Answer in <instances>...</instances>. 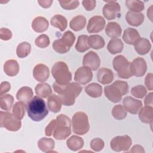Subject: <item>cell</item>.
I'll use <instances>...</instances> for the list:
<instances>
[{"label": "cell", "mask_w": 153, "mask_h": 153, "mask_svg": "<svg viewBox=\"0 0 153 153\" xmlns=\"http://www.w3.org/2000/svg\"><path fill=\"white\" fill-rule=\"evenodd\" d=\"M4 72L10 76H14L19 72V65L17 60L10 59L7 60L4 65Z\"/></svg>", "instance_id": "603a6c76"}, {"label": "cell", "mask_w": 153, "mask_h": 153, "mask_svg": "<svg viewBox=\"0 0 153 153\" xmlns=\"http://www.w3.org/2000/svg\"><path fill=\"white\" fill-rule=\"evenodd\" d=\"M75 41L74 34L68 30L65 32L61 38L55 40L52 45L53 50L60 54H65L69 51Z\"/></svg>", "instance_id": "ba28073f"}, {"label": "cell", "mask_w": 153, "mask_h": 153, "mask_svg": "<svg viewBox=\"0 0 153 153\" xmlns=\"http://www.w3.org/2000/svg\"><path fill=\"white\" fill-rule=\"evenodd\" d=\"M139 32L132 27L127 28L123 33L122 38L125 43L129 45H134L135 42L140 38Z\"/></svg>", "instance_id": "44dd1931"}, {"label": "cell", "mask_w": 153, "mask_h": 153, "mask_svg": "<svg viewBox=\"0 0 153 153\" xmlns=\"http://www.w3.org/2000/svg\"><path fill=\"white\" fill-rule=\"evenodd\" d=\"M56 124L53 133V137L59 140L66 139L71 134V123L70 118L64 114L56 117Z\"/></svg>", "instance_id": "277c9868"}, {"label": "cell", "mask_w": 153, "mask_h": 153, "mask_svg": "<svg viewBox=\"0 0 153 153\" xmlns=\"http://www.w3.org/2000/svg\"><path fill=\"white\" fill-rule=\"evenodd\" d=\"M33 93L30 87L25 86L21 87L16 94V98L18 100L23 102H29L33 97Z\"/></svg>", "instance_id": "83f0119b"}, {"label": "cell", "mask_w": 153, "mask_h": 153, "mask_svg": "<svg viewBox=\"0 0 153 153\" xmlns=\"http://www.w3.org/2000/svg\"><path fill=\"white\" fill-rule=\"evenodd\" d=\"M62 102L59 96L55 94H51L47 99V105L49 110L54 113L59 112L62 108Z\"/></svg>", "instance_id": "484cf974"}, {"label": "cell", "mask_w": 153, "mask_h": 153, "mask_svg": "<svg viewBox=\"0 0 153 153\" xmlns=\"http://www.w3.org/2000/svg\"><path fill=\"white\" fill-rule=\"evenodd\" d=\"M56 119L52 120L50 123L48 124V126L45 128V134L47 136H50L52 135L53 131L54 130V128L56 127Z\"/></svg>", "instance_id": "c3c4849f"}, {"label": "cell", "mask_w": 153, "mask_h": 153, "mask_svg": "<svg viewBox=\"0 0 153 153\" xmlns=\"http://www.w3.org/2000/svg\"><path fill=\"white\" fill-rule=\"evenodd\" d=\"M138 117L140 120L146 124L152 123L153 121V108L151 106H145L139 111Z\"/></svg>", "instance_id": "cb8c5ba5"}, {"label": "cell", "mask_w": 153, "mask_h": 153, "mask_svg": "<svg viewBox=\"0 0 153 153\" xmlns=\"http://www.w3.org/2000/svg\"><path fill=\"white\" fill-rule=\"evenodd\" d=\"M106 4L102 9L103 15L108 20H114L121 16V7L120 4L114 1H106Z\"/></svg>", "instance_id": "8fae6325"}, {"label": "cell", "mask_w": 153, "mask_h": 153, "mask_svg": "<svg viewBox=\"0 0 153 153\" xmlns=\"http://www.w3.org/2000/svg\"><path fill=\"white\" fill-rule=\"evenodd\" d=\"M105 143L100 138H94L90 142V147L94 151H100L103 149Z\"/></svg>", "instance_id": "f6af8a7d"}, {"label": "cell", "mask_w": 153, "mask_h": 153, "mask_svg": "<svg viewBox=\"0 0 153 153\" xmlns=\"http://www.w3.org/2000/svg\"><path fill=\"white\" fill-rule=\"evenodd\" d=\"M14 102V97L11 94H7L1 96L0 107L1 109L9 111L11 110Z\"/></svg>", "instance_id": "f35d334b"}, {"label": "cell", "mask_w": 153, "mask_h": 153, "mask_svg": "<svg viewBox=\"0 0 153 153\" xmlns=\"http://www.w3.org/2000/svg\"><path fill=\"white\" fill-rule=\"evenodd\" d=\"M133 45L137 53L140 55L146 54L151 48V44L149 41L145 38H139Z\"/></svg>", "instance_id": "d6986e66"}, {"label": "cell", "mask_w": 153, "mask_h": 153, "mask_svg": "<svg viewBox=\"0 0 153 153\" xmlns=\"http://www.w3.org/2000/svg\"><path fill=\"white\" fill-rule=\"evenodd\" d=\"M88 36L86 35H81L78 37L76 43L75 44V50L79 53H84L90 48L88 44Z\"/></svg>", "instance_id": "8d00e7d4"}, {"label": "cell", "mask_w": 153, "mask_h": 153, "mask_svg": "<svg viewBox=\"0 0 153 153\" xmlns=\"http://www.w3.org/2000/svg\"><path fill=\"white\" fill-rule=\"evenodd\" d=\"M144 103L146 106H152V92L148 93V94L146 96L144 100Z\"/></svg>", "instance_id": "f5cc1de1"}, {"label": "cell", "mask_w": 153, "mask_h": 153, "mask_svg": "<svg viewBox=\"0 0 153 153\" xmlns=\"http://www.w3.org/2000/svg\"><path fill=\"white\" fill-rule=\"evenodd\" d=\"M12 37V32L11 31L7 29L2 27L0 29V38L4 41H8Z\"/></svg>", "instance_id": "bcb514c9"}, {"label": "cell", "mask_w": 153, "mask_h": 153, "mask_svg": "<svg viewBox=\"0 0 153 153\" xmlns=\"http://www.w3.org/2000/svg\"><path fill=\"white\" fill-rule=\"evenodd\" d=\"M131 72L133 75L137 77L143 76L147 70V65L145 60L142 57L134 59L131 63Z\"/></svg>", "instance_id": "4fadbf2b"}, {"label": "cell", "mask_w": 153, "mask_h": 153, "mask_svg": "<svg viewBox=\"0 0 153 153\" xmlns=\"http://www.w3.org/2000/svg\"><path fill=\"white\" fill-rule=\"evenodd\" d=\"M147 90L146 88L142 85H137L131 88V94L135 97L138 99H142L146 96Z\"/></svg>", "instance_id": "b9f144b4"}, {"label": "cell", "mask_w": 153, "mask_h": 153, "mask_svg": "<svg viewBox=\"0 0 153 153\" xmlns=\"http://www.w3.org/2000/svg\"><path fill=\"white\" fill-rule=\"evenodd\" d=\"M72 131L75 134L84 135L90 129V124L87 115L81 111L74 114L72 118Z\"/></svg>", "instance_id": "8992f818"}, {"label": "cell", "mask_w": 153, "mask_h": 153, "mask_svg": "<svg viewBox=\"0 0 153 153\" xmlns=\"http://www.w3.org/2000/svg\"><path fill=\"white\" fill-rule=\"evenodd\" d=\"M31 45L27 42H22L20 43L16 48V54L19 58H25L30 53Z\"/></svg>", "instance_id": "74e56055"}, {"label": "cell", "mask_w": 153, "mask_h": 153, "mask_svg": "<svg viewBox=\"0 0 153 153\" xmlns=\"http://www.w3.org/2000/svg\"><path fill=\"white\" fill-rule=\"evenodd\" d=\"M55 142L51 138L42 137L38 141V146L44 152H51L54 148Z\"/></svg>", "instance_id": "4dcf8cb0"}, {"label": "cell", "mask_w": 153, "mask_h": 153, "mask_svg": "<svg viewBox=\"0 0 153 153\" xmlns=\"http://www.w3.org/2000/svg\"><path fill=\"white\" fill-rule=\"evenodd\" d=\"M11 88V84L7 81H3L0 85V95L2 96L5 93L8 92Z\"/></svg>", "instance_id": "f907efd6"}, {"label": "cell", "mask_w": 153, "mask_h": 153, "mask_svg": "<svg viewBox=\"0 0 153 153\" xmlns=\"http://www.w3.org/2000/svg\"><path fill=\"white\" fill-rule=\"evenodd\" d=\"M128 91V85L126 81L117 80L111 85L105 86L104 93L109 100L113 103L119 102L122 96L126 95Z\"/></svg>", "instance_id": "3957f363"}, {"label": "cell", "mask_w": 153, "mask_h": 153, "mask_svg": "<svg viewBox=\"0 0 153 153\" xmlns=\"http://www.w3.org/2000/svg\"><path fill=\"white\" fill-rule=\"evenodd\" d=\"M88 44L91 48L99 50L104 47L105 41L99 35H91L88 38Z\"/></svg>", "instance_id": "e575fe53"}, {"label": "cell", "mask_w": 153, "mask_h": 153, "mask_svg": "<svg viewBox=\"0 0 153 153\" xmlns=\"http://www.w3.org/2000/svg\"><path fill=\"white\" fill-rule=\"evenodd\" d=\"M84 8L87 11H92L96 7V1L94 0H84L82 1Z\"/></svg>", "instance_id": "7dc6e473"}, {"label": "cell", "mask_w": 153, "mask_h": 153, "mask_svg": "<svg viewBox=\"0 0 153 153\" xmlns=\"http://www.w3.org/2000/svg\"><path fill=\"white\" fill-rule=\"evenodd\" d=\"M53 90L59 94L62 105L70 106L75 102V99L82 91V87L77 82H69L65 85H60L54 82Z\"/></svg>", "instance_id": "6da1fadb"}, {"label": "cell", "mask_w": 153, "mask_h": 153, "mask_svg": "<svg viewBox=\"0 0 153 153\" xmlns=\"http://www.w3.org/2000/svg\"><path fill=\"white\" fill-rule=\"evenodd\" d=\"M85 92L90 97L97 98L100 97L102 94V86L96 82H93L87 85L84 88Z\"/></svg>", "instance_id": "d6a6232c"}, {"label": "cell", "mask_w": 153, "mask_h": 153, "mask_svg": "<svg viewBox=\"0 0 153 153\" xmlns=\"http://www.w3.org/2000/svg\"><path fill=\"white\" fill-rule=\"evenodd\" d=\"M93 78V73L90 68L86 66L79 68L75 72L74 80L76 82L85 85L88 84Z\"/></svg>", "instance_id": "7c38bea8"}, {"label": "cell", "mask_w": 153, "mask_h": 153, "mask_svg": "<svg viewBox=\"0 0 153 153\" xmlns=\"http://www.w3.org/2000/svg\"><path fill=\"white\" fill-rule=\"evenodd\" d=\"M82 65L84 66L88 67L91 70L96 71L100 65V57L96 53L90 51L84 56Z\"/></svg>", "instance_id": "5bb4252c"}, {"label": "cell", "mask_w": 153, "mask_h": 153, "mask_svg": "<svg viewBox=\"0 0 153 153\" xmlns=\"http://www.w3.org/2000/svg\"><path fill=\"white\" fill-rule=\"evenodd\" d=\"M114 70L117 72L118 77L123 79H128L131 77L130 62L123 55H118L112 61Z\"/></svg>", "instance_id": "52a82bcc"}, {"label": "cell", "mask_w": 153, "mask_h": 153, "mask_svg": "<svg viewBox=\"0 0 153 153\" xmlns=\"http://www.w3.org/2000/svg\"><path fill=\"white\" fill-rule=\"evenodd\" d=\"M26 111L28 117L36 122L42 120L48 114L45 101L39 96H34L27 102Z\"/></svg>", "instance_id": "7a4b0ae2"}, {"label": "cell", "mask_w": 153, "mask_h": 153, "mask_svg": "<svg viewBox=\"0 0 153 153\" xmlns=\"http://www.w3.org/2000/svg\"><path fill=\"white\" fill-rule=\"evenodd\" d=\"M51 25L60 31H64L68 26V21L66 17L60 14L54 15L50 20Z\"/></svg>", "instance_id": "836d02e7"}, {"label": "cell", "mask_w": 153, "mask_h": 153, "mask_svg": "<svg viewBox=\"0 0 153 153\" xmlns=\"http://www.w3.org/2000/svg\"><path fill=\"white\" fill-rule=\"evenodd\" d=\"M51 74L56 82L60 85H67L72 79V74L64 62L55 63L51 68Z\"/></svg>", "instance_id": "5b68a950"}, {"label": "cell", "mask_w": 153, "mask_h": 153, "mask_svg": "<svg viewBox=\"0 0 153 153\" xmlns=\"http://www.w3.org/2000/svg\"><path fill=\"white\" fill-rule=\"evenodd\" d=\"M131 143V139L129 136H117L111 140L110 146L111 149L115 152L127 151Z\"/></svg>", "instance_id": "30bf717a"}, {"label": "cell", "mask_w": 153, "mask_h": 153, "mask_svg": "<svg viewBox=\"0 0 153 153\" xmlns=\"http://www.w3.org/2000/svg\"><path fill=\"white\" fill-rule=\"evenodd\" d=\"M126 5L130 11L135 13H140L145 8L144 3L141 1L126 0Z\"/></svg>", "instance_id": "ab89813d"}, {"label": "cell", "mask_w": 153, "mask_h": 153, "mask_svg": "<svg viewBox=\"0 0 153 153\" xmlns=\"http://www.w3.org/2000/svg\"><path fill=\"white\" fill-rule=\"evenodd\" d=\"M153 75L152 73H148L145 79V84L147 88L150 91L153 90Z\"/></svg>", "instance_id": "681fc988"}, {"label": "cell", "mask_w": 153, "mask_h": 153, "mask_svg": "<svg viewBox=\"0 0 153 153\" xmlns=\"http://www.w3.org/2000/svg\"><path fill=\"white\" fill-rule=\"evenodd\" d=\"M124 47V44L122 41L118 38H112L107 45L108 51L112 54H115L121 53Z\"/></svg>", "instance_id": "f546056e"}, {"label": "cell", "mask_w": 153, "mask_h": 153, "mask_svg": "<svg viewBox=\"0 0 153 153\" xmlns=\"http://www.w3.org/2000/svg\"><path fill=\"white\" fill-rule=\"evenodd\" d=\"M84 140L82 137L73 135L71 136L66 141V145L68 148L73 151H77L81 149L84 146Z\"/></svg>", "instance_id": "4316f807"}, {"label": "cell", "mask_w": 153, "mask_h": 153, "mask_svg": "<svg viewBox=\"0 0 153 153\" xmlns=\"http://www.w3.org/2000/svg\"><path fill=\"white\" fill-rule=\"evenodd\" d=\"M33 76L36 81L43 82L49 78V69L45 65L39 63L33 68Z\"/></svg>", "instance_id": "e0dca14e"}, {"label": "cell", "mask_w": 153, "mask_h": 153, "mask_svg": "<svg viewBox=\"0 0 153 153\" xmlns=\"http://www.w3.org/2000/svg\"><path fill=\"white\" fill-rule=\"evenodd\" d=\"M50 39L49 37L45 34H42L38 36L35 41V45L41 48H44L48 47L50 44Z\"/></svg>", "instance_id": "7bdbcfd3"}, {"label": "cell", "mask_w": 153, "mask_h": 153, "mask_svg": "<svg viewBox=\"0 0 153 153\" xmlns=\"http://www.w3.org/2000/svg\"><path fill=\"white\" fill-rule=\"evenodd\" d=\"M127 111L124 107L121 105H117L112 109L113 117L117 120H122L127 116Z\"/></svg>", "instance_id": "60d3db41"}, {"label": "cell", "mask_w": 153, "mask_h": 153, "mask_svg": "<svg viewBox=\"0 0 153 153\" xmlns=\"http://www.w3.org/2000/svg\"><path fill=\"white\" fill-rule=\"evenodd\" d=\"M53 2L52 0H42V1H38V3L39 4L41 7L44 8H47L51 7Z\"/></svg>", "instance_id": "816d5d0a"}, {"label": "cell", "mask_w": 153, "mask_h": 153, "mask_svg": "<svg viewBox=\"0 0 153 153\" xmlns=\"http://www.w3.org/2000/svg\"><path fill=\"white\" fill-rule=\"evenodd\" d=\"M59 4L62 8L66 10H74L79 5L78 1H60Z\"/></svg>", "instance_id": "ee69618b"}, {"label": "cell", "mask_w": 153, "mask_h": 153, "mask_svg": "<svg viewBox=\"0 0 153 153\" xmlns=\"http://www.w3.org/2000/svg\"><path fill=\"white\" fill-rule=\"evenodd\" d=\"M144 19L145 16L142 13H135L128 11L126 14V22L132 26L137 27L141 25L144 22Z\"/></svg>", "instance_id": "ac0fdd59"}, {"label": "cell", "mask_w": 153, "mask_h": 153, "mask_svg": "<svg viewBox=\"0 0 153 153\" xmlns=\"http://www.w3.org/2000/svg\"><path fill=\"white\" fill-rule=\"evenodd\" d=\"M86 19L82 15L74 17L69 23V26L74 31H79L84 28L86 25Z\"/></svg>", "instance_id": "1f68e13d"}, {"label": "cell", "mask_w": 153, "mask_h": 153, "mask_svg": "<svg viewBox=\"0 0 153 153\" xmlns=\"http://www.w3.org/2000/svg\"><path fill=\"white\" fill-rule=\"evenodd\" d=\"M131 152H141V153H144L145 152V150L143 149V148L139 145H134L131 150H130Z\"/></svg>", "instance_id": "db71d44e"}, {"label": "cell", "mask_w": 153, "mask_h": 153, "mask_svg": "<svg viewBox=\"0 0 153 153\" xmlns=\"http://www.w3.org/2000/svg\"><path fill=\"white\" fill-rule=\"evenodd\" d=\"M122 29L120 25L115 22H109L105 28L106 34L112 38H117L121 36Z\"/></svg>", "instance_id": "d4e9b609"}, {"label": "cell", "mask_w": 153, "mask_h": 153, "mask_svg": "<svg viewBox=\"0 0 153 153\" xmlns=\"http://www.w3.org/2000/svg\"><path fill=\"white\" fill-rule=\"evenodd\" d=\"M26 108V106L25 102L22 101L17 102L13 105L12 114L16 119L21 120L25 116Z\"/></svg>", "instance_id": "d590c367"}, {"label": "cell", "mask_w": 153, "mask_h": 153, "mask_svg": "<svg viewBox=\"0 0 153 153\" xmlns=\"http://www.w3.org/2000/svg\"><path fill=\"white\" fill-rule=\"evenodd\" d=\"M152 6L151 5L147 10V16L148 17H149V19H150L151 21H152Z\"/></svg>", "instance_id": "11a10c76"}, {"label": "cell", "mask_w": 153, "mask_h": 153, "mask_svg": "<svg viewBox=\"0 0 153 153\" xmlns=\"http://www.w3.org/2000/svg\"><path fill=\"white\" fill-rule=\"evenodd\" d=\"M0 126L8 131H18L22 126L20 120L16 119L10 112H0Z\"/></svg>", "instance_id": "9c48e42d"}, {"label": "cell", "mask_w": 153, "mask_h": 153, "mask_svg": "<svg viewBox=\"0 0 153 153\" xmlns=\"http://www.w3.org/2000/svg\"><path fill=\"white\" fill-rule=\"evenodd\" d=\"M48 26V21L46 18L42 16L35 17L32 22V27L33 30L38 33H42L46 31Z\"/></svg>", "instance_id": "7402d4cb"}, {"label": "cell", "mask_w": 153, "mask_h": 153, "mask_svg": "<svg viewBox=\"0 0 153 153\" xmlns=\"http://www.w3.org/2000/svg\"><path fill=\"white\" fill-rule=\"evenodd\" d=\"M98 81L102 84L106 85L110 84L114 80V74L112 71L106 68H100L97 74Z\"/></svg>", "instance_id": "ffe728a7"}, {"label": "cell", "mask_w": 153, "mask_h": 153, "mask_svg": "<svg viewBox=\"0 0 153 153\" xmlns=\"http://www.w3.org/2000/svg\"><path fill=\"white\" fill-rule=\"evenodd\" d=\"M123 105L126 111L132 114H137L142 108V102L131 96L125 97L123 100Z\"/></svg>", "instance_id": "2e32d148"}, {"label": "cell", "mask_w": 153, "mask_h": 153, "mask_svg": "<svg viewBox=\"0 0 153 153\" xmlns=\"http://www.w3.org/2000/svg\"><path fill=\"white\" fill-rule=\"evenodd\" d=\"M105 20L100 16H94L91 17L88 22L87 30L88 33H98L102 31L105 26Z\"/></svg>", "instance_id": "9a60e30c"}, {"label": "cell", "mask_w": 153, "mask_h": 153, "mask_svg": "<svg viewBox=\"0 0 153 153\" xmlns=\"http://www.w3.org/2000/svg\"><path fill=\"white\" fill-rule=\"evenodd\" d=\"M35 91L36 94L42 98H47L52 93L51 86L44 82L38 84L35 88Z\"/></svg>", "instance_id": "f1b7e54d"}]
</instances>
